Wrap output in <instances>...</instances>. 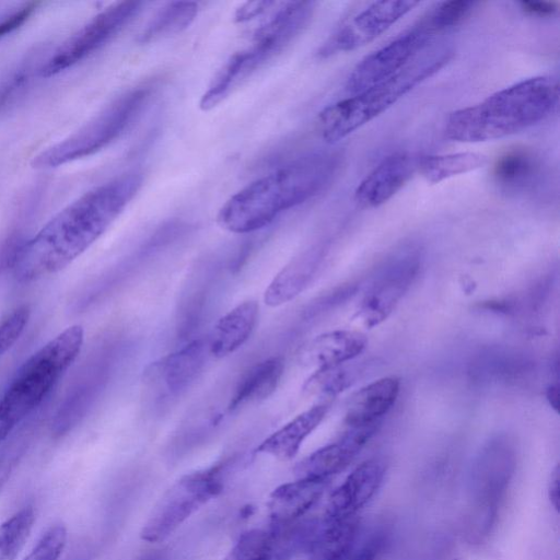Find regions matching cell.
<instances>
[{
  "label": "cell",
  "mask_w": 560,
  "mask_h": 560,
  "mask_svg": "<svg viewBox=\"0 0 560 560\" xmlns=\"http://www.w3.org/2000/svg\"><path fill=\"white\" fill-rule=\"evenodd\" d=\"M328 480L296 478L277 487L268 502L271 525L290 526L322 497Z\"/></svg>",
  "instance_id": "obj_20"
},
{
  "label": "cell",
  "mask_w": 560,
  "mask_h": 560,
  "mask_svg": "<svg viewBox=\"0 0 560 560\" xmlns=\"http://www.w3.org/2000/svg\"><path fill=\"white\" fill-rule=\"evenodd\" d=\"M35 522L32 505H26L0 524V560H14L30 537Z\"/></svg>",
  "instance_id": "obj_29"
},
{
  "label": "cell",
  "mask_w": 560,
  "mask_h": 560,
  "mask_svg": "<svg viewBox=\"0 0 560 560\" xmlns=\"http://www.w3.org/2000/svg\"><path fill=\"white\" fill-rule=\"evenodd\" d=\"M28 70L25 68L14 72L0 88V112L12 98L19 94L20 90L26 84Z\"/></svg>",
  "instance_id": "obj_36"
},
{
  "label": "cell",
  "mask_w": 560,
  "mask_h": 560,
  "mask_svg": "<svg viewBox=\"0 0 560 560\" xmlns=\"http://www.w3.org/2000/svg\"><path fill=\"white\" fill-rule=\"evenodd\" d=\"M258 308L255 301H245L223 315L207 338L210 355L224 358L242 347L256 326Z\"/></svg>",
  "instance_id": "obj_23"
},
{
  "label": "cell",
  "mask_w": 560,
  "mask_h": 560,
  "mask_svg": "<svg viewBox=\"0 0 560 560\" xmlns=\"http://www.w3.org/2000/svg\"><path fill=\"white\" fill-rule=\"evenodd\" d=\"M366 336L358 330L336 329L320 334L300 351L299 360L317 369L334 366L353 360L366 347Z\"/></svg>",
  "instance_id": "obj_19"
},
{
  "label": "cell",
  "mask_w": 560,
  "mask_h": 560,
  "mask_svg": "<svg viewBox=\"0 0 560 560\" xmlns=\"http://www.w3.org/2000/svg\"><path fill=\"white\" fill-rule=\"evenodd\" d=\"M558 103L557 79L547 75L525 79L453 112L445 124V136L466 143L504 138L545 120Z\"/></svg>",
  "instance_id": "obj_3"
},
{
  "label": "cell",
  "mask_w": 560,
  "mask_h": 560,
  "mask_svg": "<svg viewBox=\"0 0 560 560\" xmlns=\"http://www.w3.org/2000/svg\"><path fill=\"white\" fill-rule=\"evenodd\" d=\"M296 525L245 532L223 560H290L303 544H308L313 529Z\"/></svg>",
  "instance_id": "obj_12"
},
{
  "label": "cell",
  "mask_w": 560,
  "mask_h": 560,
  "mask_svg": "<svg viewBox=\"0 0 560 560\" xmlns=\"http://www.w3.org/2000/svg\"><path fill=\"white\" fill-rule=\"evenodd\" d=\"M331 406V399H323L298 415L287 424L265 439L256 452L280 460L292 459L305 439L319 425Z\"/></svg>",
  "instance_id": "obj_21"
},
{
  "label": "cell",
  "mask_w": 560,
  "mask_h": 560,
  "mask_svg": "<svg viewBox=\"0 0 560 560\" xmlns=\"http://www.w3.org/2000/svg\"><path fill=\"white\" fill-rule=\"evenodd\" d=\"M141 560H165V559L161 553H154V555L147 556Z\"/></svg>",
  "instance_id": "obj_41"
},
{
  "label": "cell",
  "mask_w": 560,
  "mask_h": 560,
  "mask_svg": "<svg viewBox=\"0 0 560 560\" xmlns=\"http://www.w3.org/2000/svg\"><path fill=\"white\" fill-rule=\"evenodd\" d=\"M549 498L556 510L559 508V469L556 467L550 485H549Z\"/></svg>",
  "instance_id": "obj_39"
},
{
  "label": "cell",
  "mask_w": 560,
  "mask_h": 560,
  "mask_svg": "<svg viewBox=\"0 0 560 560\" xmlns=\"http://www.w3.org/2000/svg\"><path fill=\"white\" fill-rule=\"evenodd\" d=\"M142 5L140 1H120L101 11L55 50L39 68V75H56L92 55L127 25Z\"/></svg>",
  "instance_id": "obj_8"
},
{
  "label": "cell",
  "mask_w": 560,
  "mask_h": 560,
  "mask_svg": "<svg viewBox=\"0 0 560 560\" xmlns=\"http://www.w3.org/2000/svg\"><path fill=\"white\" fill-rule=\"evenodd\" d=\"M346 363L317 369L305 381L302 388L304 394L319 396L323 399H332L338 393L347 388L353 380L354 372L346 366Z\"/></svg>",
  "instance_id": "obj_31"
},
{
  "label": "cell",
  "mask_w": 560,
  "mask_h": 560,
  "mask_svg": "<svg viewBox=\"0 0 560 560\" xmlns=\"http://www.w3.org/2000/svg\"><path fill=\"white\" fill-rule=\"evenodd\" d=\"M153 91L152 84H143L124 93L78 131L34 156L32 166L55 168L107 147L142 113Z\"/></svg>",
  "instance_id": "obj_6"
},
{
  "label": "cell",
  "mask_w": 560,
  "mask_h": 560,
  "mask_svg": "<svg viewBox=\"0 0 560 560\" xmlns=\"http://www.w3.org/2000/svg\"><path fill=\"white\" fill-rule=\"evenodd\" d=\"M419 4L418 1H375L339 26L320 46L318 56L358 49L383 34Z\"/></svg>",
  "instance_id": "obj_10"
},
{
  "label": "cell",
  "mask_w": 560,
  "mask_h": 560,
  "mask_svg": "<svg viewBox=\"0 0 560 560\" xmlns=\"http://www.w3.org/2000/svg\"><path fill=\"white\" fill-rule=\"evenodd\" d=\"M277 54L269 43L253 37L249 46L231 55L218 70L202 94L199 107L206 112L218 106L235 88Z\"/></svg>",
  "instance_id": "obj_14"
},
{
  "label": "cell",
  "mask_w": 560,
  "mask_h": 560,
  "mask_svg": "<svg viewBox=\"0 0 560 560\" xmlns=\"http://www.w3.org/2000/svg\"><path fill=\"white\" fill-rule=\"evenodd\" d=\"M400 388L396 376H386L357 390L349 400L345 421L348 427L380 423L395 404Z\"/></svg>",
  "instance_id": "obj_22"
},
{
  "label": "cell",
  "mask_w": 560,
  "mask_h": 560,
  "mask_svg": "<svg viewBox=\"0 0 560 560\" xmlns=\"http://www.w3.org/2000/svg\"><path fill=\"white\" fill-rule=\"evenodd\" d=\"M515 463L514 451L504 438L491 440L480 452L472 474L476 502L490 516L510 480Z\"/></svg>",
  "instance_id": "obj_13"
},
{
  "label": "cell",
  "mask_w": 560,
  "mask_h": 560,
  "mask_svg": "<svg viewBox=\"0 0 560 560\" xmlns=\"http://www.w3.org/2000/svg\"><path fill=\"white\" fill-rule=\"evenodd\" d=\"M540 163L534 152L515 148L503 153L494 163L492 175L504 190L520 191L530 187L536 180Z\"/></svg>",
  "instance_id": "obj_26"
},
{
  "label": "cell",
  "mask_w": 560,
  "mask_h": 560,
  "mask_svg": "<svg viewBox=\"0 0 560 560\" xmlns=\"http://www.w3.org/2000/svg\"><path fill=\"white\" fill-rule=\"evenodd\" d=\"M419 269L415 253H406L390 262L365 293L358 316L368 327L382 323L393 312Z\"/></svg>",
  "instance_id": "obj_11"
},
{
  "label": "cell",
  "mask_w": 560,
  "mask_h": 560,
  "mask_svg": "<svg viewBox=\"0 0 560 560\" xmlns=\"http://www.w3.org/2000/svg\"><path fill=\"white\" fill-rule=\"evenodd\" d=\"M340 161L337 152L312 153L255 179L224 202L218 224L237 234L265 228L283 211L322 192L336 176Z\"/></svg>",
  "instance_id": "obj_2"
},
{
  "label": "cell",
  "mask_w": 560,
  "mask_h": 560,
  "mask_svg": "<svg viewBox=\"0 0 560 560\" xmlns=\"http://www.w3.org/2000/svg\"><path fill=\"white\" fill-rule=\"evenodd\" d=\"M445 47L423 49L404 69L384 82L324 108L317 130L327 143H336L394 105L422 81L432 77L452 58Z\"/></svg>",
  "instance_id": "obj_5"
},
{
  "label": "cell",
  "mask_w": 560,
  "mask_h": 560,
  "mask_svg": "<svg viewBox=\"0 0 560 560\" xmlns=\"http://www.w3.org/2000/svg\"><path fill=\"white\" fill-rule=\"evenodd\" d=\"M378 424V423H377ZM377 424L348 427L341 438L302 459L294 468L296 478L329 480L345 469L377 429Z\"/></svg>",
  "instance_id": "obj_15"
},
{
  "label": "cell",
  "mask_w": 560,
  "mask_h": 560,
  "mask_svg": "<svg viewBox=\"0 0 560 560\" xmlns=\"http://www.w3.org/2000/svg\"><path fill=\"white\" fill-rule=\"evenodd\" d=\"M67 538L66 526L54 524L42 534L23 560H59L66 547Z\"/></svg>",
  "instance_id": "obj_33"
},
{
  "label": "cell",
  "mask_w": 560,
  "mask_h": 560,
  "mask_svg": "<svg viewBox=\"0 0 560 560\" xmlns=\"http://www.w3.org/2000/svg\"><path fill=\"white\" fill-rule=\"evenodd\" d=\"M315 268L316 258L312 254L293 258L273 277L265 291L264 302L270 307L290 302L307 285Z\"/></svg>",
  "instance_id": "obj_25"
},
{
  "label": "cell",
  "mask_w": 560,
  "mask_h": 560,
  "mask_svg": "<svg viewBox=\"0 0 560 560\" xmlns=\"http://www.w3.org/2000/svg\"><path fill=\"white\" fill-rule=\"evenodd\" d=\"M385 466L378 459H368L357 466L345 481L330 494L325 520L353 517L381 487Z\"/></svg>",
  "instance_id": "obj_18"
},
{
  "label": "cell",
  "mask_w": 560,
  "mask_h": 560,
  "mask_svg": "<svg viewBox=\"0 0 560 560\" xmlns=\"http://www.w3.org/2000/svg\"><path fill=\"white\" fill-rule=\"evenodd\" d=\"M36 424L35 415H33L0 444V493L26 452Z\"/></svg>",
  "instance_id": "obj_30"
},
{
  "label": "cell",
  "mask_w": 560,
  "mask_h": 560,
  "mask_svg": "<svg viewBox=\"0 0 560 560\" xmlns=\"http://www.w3.org/2000/svg\"><path fill=\"white\" fill-rule=\"evenodd\" d=\"M198 13L196 2L177 1L167 3L148 23L139 40L148 43L163 36L177 34L187 28Z\"/></svg>",
  "instance_id": "obj_28"
},
{
  "label": "cell",
  "mask_w": 560,
  "mask_h": 560,
  "mask_svg": "<svg viewBox=\"0 0 560 560\" xmlns=\"http://www.w3.org/2000/svg\"><path fill=\"white\" fill-rule=\"evenodd\" d=\"M30 319V308L19 306L0 323V361L23 334Z\"/></svg>",
  "instance_id": "obj_34"
},
{
  "label": "cell",
  "mask_w": 560,
  "mask_h": 560,
  "mask_svg": "<svg viewBox=\"0 0 560 560\" xmlns=\"http://www.w3.org/2000/svg\"><path fill=\"white\" fill-rule=\"evenodd\" d=\"M209 355L207 338L195 340L152 363L145 372V381L164 394L177 395L198 377Z\"/></svg>",
  "instance_id": "obj_16"
},
{
  "label": "cell",
  "mask_w": 560,
  "mask_h": 560,
  "mask_svg": "<svg viewBox=\"0 0 560 560\" xmlns=\"http://www.w3.org/2000/svg\"><path fill=\"white\" fill-rule=\"evenodd\" d=\"M223 480L224 465L211 466L180 477L153 508L140 532L141 539L150 544L166 539L222 491Z\"/></svg>",
  "instance_id": "obj_7"
},
{
  "label": "cell",
  "mask_w": 560,
  "mask_h": 560,
  "mask_svg": "<svg viewBox=\"0 0 560 560\" xmlns=\"http://www.w3.org/2000/svg\"><path fill=\"white\" fill-rule=\"evenodd\" d=\"M433 37L419 21L412 28L365 56L348 77L346 91L354 95L392 78L425 49Z\"/></svg>",
  "instance_id": "obj_9"
},
{
  "label": "cell",
  "mask_w": 560,
  "mask_h": 560,
  "mask_svg": "<svg viewBox=\"0 0 560 560\" xmlns=\"http://www.w3.org/2000/svg\"><path fill=\"white\" fill-rule=\"evenodd\" d=\"M547 398L555 410L558 409L559 392L558 386H550L547 390Z\"/></svg>",
  "instance_id": "obj_40"
},
{
  "label": "cell",
  "mask_w": 560,
  "mask_h": 560,
  "mask_svg": "<svg viewBox=\"0 0 560 560\" xmlns=\"http://www.w3.org/2000/svg\"><path fill=\"white\" fill-rule=\"evenodd\" d=\"M283 370L284 361L280 357L255 364L238 382L231 397L229 410L234 411L247 404L268 398L279 385Z\"/></svg>",
  "instance_id": "obj_24"
},
{
  "label": "cell",
  "mask_w": 560,
  "mask_h": 560,
  "mask_svg": "<svg viewBox=\"0 0 560 560\" xmlns=\"http://www.w3.org/2000/svg\"><path fill=\"white\" fill-rule=\"evenodd\" d=\"M520 4L524 12L536 16H550L558 10L557 3L549 1H523Z\"/></svg>",
  "instance_id": "obj_38"
},
{
  "label": "cell",
  "mask_w": 560,
  "mask_h": 560,
  "mask_svg": "<svg viewBox=\"0 0 560 560\" xmlns=\"http://www.w3.org/2000/svg\"><path fill=\"white\" fill-rule=\"evenodd\" d=\"M141 185V174L127 173L70 202L16 249L15 278L35 281L68 267L106 232Z\"/></svg>",
  "instance_id": "obj_1"
},
{
  "label": "cell",
  "mask_w": 560,
  "mask_h": 560,
  "mask_svg": "<svg viewBox=\"0 0 560 560\" xmlns=\"http://www.w3.org/2000/svg\"><path fill=\"white\" fill-rule=\"evenodd\" d=\"M81 325L63 329L19 368L0 397V444L30 419L79 355Z\"/></svg>",
  "instance_id": "obj_4"
},
{
  "label": "cell",
  "mask_w": 560,
  "mask_h": 560,
  "mask_svg": "<svg viewBox=\"0 0 560 560\" xmlns=\"http://www.w3.org/2000/svg\"><path fill=\"white\" fill-rule=\"evenodd\" d=\"M488 158L476 152L425 155L418 159L417 170L432 184L485 166Z\"/></svg>",
  "instance_id": "obj_27"
},
{
  "label": "cell",
  "mask_w": 560,
  "mask_h": 560,
  "mask_svg": "<svg viewBox=\"0 0 560 560\" xmlns=\"http://www.w3.org/2000/svg\"><path fill=\"white\" fill-rule=\"evenodd\" d=\"M478 4L477 1L466 0L440 2L428 12L421 22L435 36L438 33L463 23Z\"/></svg>",
  "instance_id": "obj_32"
},
{
  "label": "cell",
  "mask_w": 560,
  "mask_h": 560,
  "mask_svg": "<svg viewBox=\"0 0 560 560\" xmlns=\"http://www.w3.org/2000/svg\"><path fill=\"white\" fill-rule=\"evenodd\" d=\"M418 159L407 152L385 156L355 188L357 205L372 209L388 201L417 171Z\"/></svg>",
  "instance_id": "obj_17"
},
{
  "label": "cell",
  "mask_w": 560,
  "mask_h": 560,
  "mask_svg": "<svg viewBox=\"0 0 560 560\" xmlns=\"http://www.w3.org/2000/svg\"><path fill=\"white\" fill-rule=\"evenodd\" d=\"M273 3L275 2L269 1L246 2L236 11L235 20L238 22H244L254 19L255 16L260 15L262 12L268 10V8Z\"/></svg>",
  "instance_id": "obj_37"
},
{
  "label": "cell",
  "mask_w": 560,
  "mask_h": 560,
  "mask_svg": "<svg viewBox=\"0 0 560 560\" xmlns=\"http://www.w3.org/2000/svg\"><path fill=\"white\" fill-rule=\"evenodd\" d=\"M38 2H27L0 21V38L21 27L34 13Z\"/></svg>",
  "instance_id": "obj_35"
}]
</instances>
